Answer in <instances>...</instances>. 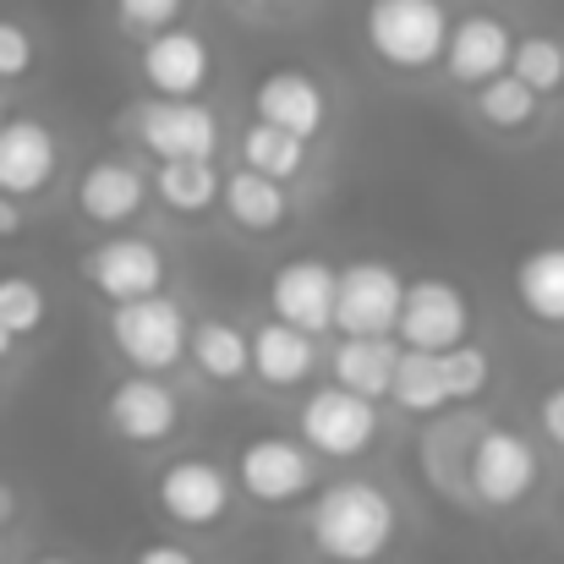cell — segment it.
<instances>
[{"instance_id":"1","label":"cell","mask_w":564,"mask_h":564,"mask_svg":"<svg viewBox=\"0 0 564 564\" xmlns=\"http://www.w3.org/2000/svg\"><path fill=\"white\" fill-rule=\"evenodd\" d=\"M400 510L373 477H340L318 488L307 510V538L329 564H378L394 549Z\"/></svg>"},{"instance_id":"2","label":"cell","mask_w":564,"mask_h":564,"mask_svg":"<svg viewBox=\"0 0 564 564\" xmlns=\"http://www.w3.org/2000/svg\"><path fill=\"white\" fill-rule=\"evenodd\" d=\"M449 11L438 0H368L362 33L389 72H427L449 50Z\"/></svg>"},{"instance_id":"3","label":"cell","mask_w":564,"mask_h":564,"mask_svg":"<svg viewBox=\"0 0 564 564\" xmlns=\"http://www.w3.org/2000/svg\"><path fill=\"white\" fill-rule=\"evenodd\" d=\"M110 340L116 351L138 368V373H165L187 357L192 346V324L187 313L171 296H138V302H116L110 313Z\"/></svg>"},{"instance_id":"4","label":"cell","mask_w":564,"mask_h":564,"mask_svg":"<svg viewBox=\"0 0 564 564\" xmlns=\"http://www.w3.org/2000/svg\"><path fill=\"white\" fill-rule=\"evenodd\" d=\"M538 471H543V466H538V449H532L527 433H516V427H482V433L471 438L466 488H471L477 505H488V510H516V505H527L532 488H538Z\"/></svg>"},{"instance_id":"5","label":"cell","mask_w":564,"mask_h":564,"mask_svg":"<svg viewBox=\"0 0 564 564\" xmlns=\"http://www.w3.org/2000/svg\"><path fill=\"white\" fill-rule=\"evenodd\" d=\"M236 488L252 505H291L307 499L318 488V449L302 438H280V433H258L236 449Z\"/></svg>"},{"instance_id":"6","label":"cell","mask_w":564,"mask_h":564,"mask_svg":"<svg viewBox=\"0 0 564 564\" xmlns=\"http://www.w3.org/2000/svg\"><path fill=\"white\" fill-rule=\"evenodd\" d=\"M302 438L324 455V460H357L368 455L378 438V400L346 389V383H324L302 400Z\"/></svg>"},{"instance_id":"7","label":"cell","mask_w":564,"mask_h":564,"mask_svg":"<svg viewBox=\"0 0 564 564\" xmlns=\"http://www.w3.org/2000/svg\"><path fill=\"white\" fill-rule=\"evenodd\" d=\"M466 329H471V302L455 280H444V274L405 280V307H400V329H394L400 346L449 351L466 340Z\"/></svg>"},{"instance_id":"8","label":"cell","mask_w":564,"mask_h":564,"mask_svg":"<svg viewBox=\"0 0 564 564\" xmlns=\"http://www.w3.org/2000/svg\"><path fill=\"white\" fill-rule=\"evenodd\" d=\"M400 307H405V280L389 263L357 258V263L340 269V302H335L340 335H394Z\"/></svg>"},{"instance_id":"9","label":"cell","mask_w":564,"mask_h":564,"mask_svg":"<svg viewBox=\"0 0 564 564\" xmlns=\"http://www.w3.org/2000/svg\"><path fill=\"white\" fill-rule=\"evenodd\" d=\"M83 280L105 302H138L165 285V252L143 236H110L94 252H83Z\"/></svg>"},{"instance_id":"10","label":"cell","mask_w":564,"mask_h":564,"mask_svg":"<svg viewBox=\"0 0 564 564\" xmlns=\"http://www.w3.org/2000/svg\"><path fill=\"white\" fill-rule=\"evenodd\" d=\"M138 138L160 160H214L219 121H214V110L203 99H171V94H160V99H149L138 110Z\"/></svg>"},{"instance_id":"11","label":"cell","mask_w":564,"mask_h":564,"mask_svg":"<svg viewBox=\"0 0 564 564\" xmlns=\"http://www.w3.org/2000/svg\"><path fill=\"white\" fill-rule=\"evenodd\" d=\"M269 302H274V318H285V324H296L307 335H324V329H335L340 269H329L324 258H291V263L274 269Z\"/></svg>"},{"instance_id":"12","label":"cell","mask_w":564,"mask_h":564,"mask_svg":"<svg viewBox=\"0 0 564 564\" xmlns=\"http://www.w3.org/2000/svg\"><path fill=\"white\" fill-rule=\"evenodd\" d=\"M105 422L116 427V438L127 444H165L176 427H182V400L165 378L154 373H138V378H121L105 400Z\"/></svg>"},{"instance_id":"13","label":"cell","mask_w":564,"mask_h":564,"mask_svg":"<svg viewBox=\"0 0 564 564\" xmlns=\"http://www.w3.org/2000/svg\"><path fill=\"white\" fill-rule=\"evenodd\" d=\"M154 499L176 527H219L230 510V477H225V466H214L203 455H182L160 471Z\"/></svg>"},{"instance_id":"14","label":"cell","mask_w":564,"mask_h":564,"mask_svg":"<svg viewBox=\"0 0 564 564\" xmlns=\"http://www.w3.org/2000/svg\"><path fill=\"white\" fill-rule=\"evenodd\" d=\"M214 77V50L192 28H160L143 39V83L171 99H197Z\"/></svg>"},{"instance_id":"15","label":"cell","mask_w":564,"mask_h":564,"mask_svg":"<svg viewBox=\"0 0 564 564\" xmlns=\"http://www.w3.org/2000/svg\"><path fill=\"white\" fill-rule=\"evenodd\" d=\"M510 61H516V33H510L505 17H494V11H471V17H460V22L449 28L444 66H449L455 83L482 88V83H494L499 72H510Z\"/></svg>"},{"instance_id":"16","label":"cell","mask_w":564,"mask_h":564,"mask_svg":"<svg viewBox=\"0 0 564 564\" xmlns=\"http://www.w3.org/2000/svg\"><path fill=\"white\" fill-rule=\"evenodd\" d=\"M55 165H61V143L44 121H28V116L0 121V192L33 197L55 182Z\"/></svg>"},{"instance_id":"17","label":"cell","mask_w":564,"mask_h":564,"mask_svg":"<svg viewBox=\"0 0 564 564\" xmlns=\"http://www.w3.org/2000/svg\"><path fill=\"white\" fill-rule=\"evenodd\" d=\"M252 116L258 121H274V127H285V132H296V138H318L324 132V121H329V99H324V88L307 77V72H269V77H258V88H252Z\"/></svg>"},{"instance_id":"18","label":"cell","mask_w":564,"mask_h":564,"mask_svg":"<svg viewBox=\"0 0 564 564\" xmlns=\"http://www.w3.org/2000/svg\"><path fill=\"white\" fill-rule=\"evenodd\" d=\"M143 197L149 182L132 160H94L83 176H77V214L94 219V225H127L143 214Z\"/></svg>"},{"instance_id":"19","label":"cell","mask_w":564,"mask_h":564,"mask_svg":"<svg viewBox=\"0 0 564 564\" xmlns=\"http://www.w3.org/2000/svg\"><path fill=\"white\" fill-rule=\"evenodd\" d=\"M400 340H389V335H346L340 346H335V357H329V373L335 383H346V389H357V394H368V400H389L394 394V373H400Z\"/></svg>"},{"instance_id":"20","label":"cell","mask_w":564,"mask_h":564,"mask_svg":"<svg viewBox=\"0 0 564 564\" xmlns=\"http://www.w3.org/2000/svg\"><path fill=\"white\" fill-rule=\"evenodd\" d=\"M313 368H318V346L307 329H296L285 318H269L252 329V373L269 389H296Z\"/></svg>"},{"instance_id":"21","label":"cell","mask_w":564,"mask_h":564,"mask_svg":"<svg viewBox=\"0 0 564 564\" xmlns=\"http://www.w3.org/2000/svg\"><path fill=\"white\" fill-rule=\"evenodd\" d=\"M516 302L532 324L543 329H564V241L549 247H532L521 263H516Z\"/></svg>"},{"instance_id":"22","label":"cell","mask_w":564,"mask_h":564,"mask_svg":"<svg viewBox=\"0 0 564 564\" xmlns=\"http://www.w3.org/2000/svg\"><path fill=\"white\" fill-rule=\"evenodd\" d=\"M219 203H225L230 219H236L241 230H252V236H269V230H280V225L291 219L285 182H274V176H263V171H252V165H241V171L225 176V197H219Z\"/></svg>"},{"instance_id":"23","label":"cell","mask_w":564,"mask_h":564,"mask_svg":"<svg viewBox=\"0 0 564 564\" xmlns=\"http://www.w3.org/2000/svg\"><path fill=\"white\" fill-rule=\"evenodd\" d=\"M192 368L214 383H236L241 373H252V335L225 324V318H197L187 346Z\"/></svg>"},{"instance_id":"24","label":"cell","mask_w":564,"mask_h":564,"mask_svg":"<svg viewBox=\"0 0 564 564\" xmlns=\"http://www.w3.org/2000/svg\"><path fill=\"white\" fill-rule=\"evenodd\" d=\"M154 197L171 208V214H208L219 197H225V176L214 160H160L154 171Z\"/></svg>"},{"instance_id":"25","label":"cell","mask_w":564,"mask_h":564,"mask_svg":"<svg viewBox=\"0 0 564 564\" xmlns=\"http://www.w3.org/2000/svg\"><path fill=\"white\" fill-rule=\"evenodd\" d=\"M400 411H416V416H433L438 405H449V378H444V351H422V346H405L400 351V373H394V394H389Z\"/></svg>"},{"instance_id":"26","label":"cell","mask_w":564,"mask_h":564,"mask_svg":"<svg viewBox=\"0 0 564 564\" xmlns=\"http://www.w3.org/2000/svg\"><path fill=\"white\" fill-rule=\"evenodd\" d=\"M241 165H252L274 182H296L302 165H307V138H296L274 121H252L247 138H241Z\"/></svg>"},{"instance_id":"27","label":"cell","mask_w":564,"mask_h":564,"mask_svg":"<svg viewBox=\"0 0 564 564\" xmlns=\"http://www.w3.org/2000/svg\"><path fill=\"white\" fill-rule=\"evenodd\" d=\"M538 105H543V94L527 77H516V72H499L494 83L477 88V116L494 132H527L538 121Z\"/></svg>"},{"instance_id":"28","label":"cell","mask_w":564,"mask_h":564,"mask_svg":"<svg viewBox=\"0 0 564 564\" xmlns=\"http://www.w3.org/2000/svg\"><path fill=\"white\" fill-rule=\"evenodd\" d=\"M510 72L527 77L543 99L560 94L564 88V44L554 39V33H527V39H516V61H510Z\"/></svg>"},{"instance_id":"29","label":"cell","mask_w":564,"mask_h":564,"mask_svg":"<svg viewBox=\"0 0 564 564\" xmlns=\"http://www.w3.org/2000/svg\"><path fill=\"white\" fill-rule=\"evenodd\" d=\"M44 318H50V296H44V285L28 280V274H0V324L22 340V335H33Z\"/></svg>"},{"instance_id":"30","label":"cell","mask_w":564,"mask_h":564,"mask_svg":"<svg viewBox=\"0 0 564 564\" xmlns=\"http://www.w3.org/2000/svg\"><path fill=\"white\" fill-rule=\"evenodd\" d=\"M444 378H449V400H482L488 383H494V362H488L482 346L460 340V346L444 351Z\"/></svg>"},{"instance_id":"31","label":"cell","mask_w":564,"mask_h":564,"mask_svg":"<svg viewBox=\"0 0 564 564\" xmlns=\"http://www.w3.org/2000/svg\"><path fill=\"white\" fill-rule=\"evenodd\" d=\"M182 11H187V0H116L121 28L138 33V39H149V33H160V28H176Z\"/></svg>"},{"instance_id":"32","label":"cell","mask_w":564,"mask_h":564,"mask_svg":"<svg viewBox=\"0 0 564 564\" xmlns=\"http://www.w3.org/2000/svg\"><path fill=\"white\" fill-rule=\"evenodd\" d=\"M33 33L22 28V22H11V17H0V83H17V77H28L33 72Z\"/></svg>"},{"instance_id":"33","label":"cell","mask_w":564,"mask_h":564,"mask_svg":"<svg viewBox=\"0 0 564 564\" xmlns=\"http://www.w3.org/2000/svg\"><path fill=\"white\" fill-rule=\"evenodd\" d=\"M538 427H543L554 444H564V383H554V389L543 394V405H538Z\"/></svg>"},{"instance_id":"34","label":"cell","mask_w":564,"mask_h":564,"mask_svg":"<svg viewBox=\"0 0 564 564\" xmlns=\"http://www.w3.org/2000/svg\"><path fill=\"white\" fill-rule=\"evenodd\" d=\"M132 564H197V554H187L182 543H149Z\"/></svg>"},{"instance_id":"35","label":"cell","mask_w":564,"mask_h":564,"mask_svg":"<svg viewBox=\"0 0 564 564\" xmlns=\"http://www.w3.org/2000/svg\"><path fill=\"white\" fill-rule=\"evenodd\" d=\"M17 230H22V197L0 192V241H11Z\"/></svg>"},{"instance_id":"36","label":"cell","mask_w":564,"mask_h":564,"mask_svg":"<svg viewBox=\"0 0 564 564\" xmlns=\"http://www.w3.org/2000/svg\"><path fill=\"white\" fill-rule=\"evenodd\" d=\"M6 521H17V494L0 482V527H6Z\"/></svg>"},{"instance_id":"37","label":"cell","mask_w":564,"mask_h":564,"mask_svg":"<svg viewBox=\"0 0 564 564\" xmlns=\"http://www.w3.org/2000/svg\"><path fill=\"white\" fill-rule=\"evenodd\" d=\"M11 340H17V335H11V329H6V324H0V362H6V357H11Z\"/></svg>"},{"instance_id":"38","label":"cell","mask_w":564,"mask_h":564,"mask_svg":"<svg viewBox=\"0 0 564 564\" xmlns=\"http://www.w3.org/2000/svg\"><path fill=\"white\" fill-rule=\"evenodd\" d=\"M33 564H72V560H55V554H50V560H33Z\"/></svg>"},{"instance_id":"39","label":"cell","mask_w":564,"mask_h":564,"mask_svg":"<svg viewBox=\"0 0 564 564\" xmlns=\"http://www.w3.org/2000/svg\"><path fill=\"white\" fill-rule=\"evenodd\" d=\"M0 121H6V94H0Z\"/></svg>"},{"instance_id":"40","label":"cell","mask_w":564,"mask_h":564,"mask_svg":"<svg viewBox=\"0 0 564 564\" xmlns=\"http://www.w3.org/2000/svg\"><path fill=\"white\" fill-rule=\"evenodd\" d=\"M560 455H564V444H560Z\"/></svg>"}]
</instances>
